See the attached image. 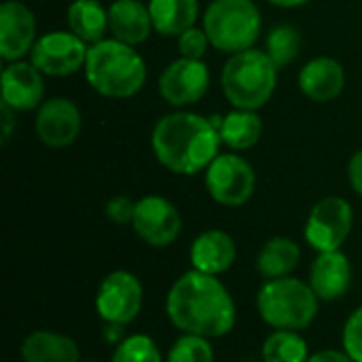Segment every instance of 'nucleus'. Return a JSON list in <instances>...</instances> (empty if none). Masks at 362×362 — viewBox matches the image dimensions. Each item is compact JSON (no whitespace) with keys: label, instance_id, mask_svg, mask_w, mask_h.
I'll return each mask as SVG.
<instances>
[{"label":"nucleus","instance_id":"obj_13","mask_svg":"<svg viewBox=\"0 0 362 362\" xmlns=\"http://www.w3.org/2000/svg\"><path fill=\"white\" fill-rule=\"evenodd\" d=\"M36 134L38 140L51 148L70 146L83 127V117L78 106L68 98H51L40 104L36 112Z\"/></svg>","mask_w":362,"mask_h":362},{"label":"nucleus","instance_id":"obj_16","mask_svg":"<svg viewBox=\"0 0 362 362\" xmlns=\"http://www.w3.org/2000/svg\"><path fill=\"white\" fill-rule=\"evenodd\" d=\"M2 102L15 112H28L40 108L45 95L42 72L30 62H11L2 70Z\"/></svg>","mask_w":362,"mask_h":362},{"label":"nucleus","instance_id":"obj_37","mask_svg":"<svg viewBox=\"0 0 362 362\" xmlns=\"http://www.w3.org/2000/svg\"><path fill=\"white\" fill-rule=\"evenodd\" d=\"M81 362H98V361H81Z\"/></svg>","mask_w":362,"mask_h":362},{"label":"nucleus","instance_id":"obj_12","mask_svg":"<svg viewBox=\"0 0 362 362\" xmlns=\"http://www.w3.org/2000/svg\"><path fill=\"white\" fill-rule=\"evenodd\" d=\"M210 87V70L202 59L178 57L159 76V93L172 106L199 102Z\"/></svg>","mask_w":362,"mask_h":362},{"label":"nucleus","instance_id":"obj_28","mask_svg":"<svg viewBox=\"0 0 362 362\" xmlns=\"http://www.w3.org/2000/svg\"><path fill=\"white\" fill-rule=\"evenodd\" d=\"M214 358L212 339L182 333L165 354V362H214Z\"/></svg>","mask_w":362,"mask_h":362},{"label":"nucleus","instance_id":"obj_24","mask_svg":"<svg viewBox=\"0 0 362 362\" xmlns=\"http://www.w3.org/2000/svg\"><path fill=\"white\" fill-rule=\"evenodd\" d=\"M221 142H225L233 151H246L252 148L263 134V121L257 115V110H244L235 108L218 123Z\"/></svg>","mask_w":362,"mask_h":362},{"label":"nucleus","instance_id":"obj_6","mask_svg":"<svg viewBox=\"0 0 362 362\" xmlns=\"http://www.w3.org/2000/svg\"><path fill=\"white\" fill-rule=\"evenodd\" d=\"M210 45L225 53L252 49L261 34V13L252 0H212L204 13Z\"/></svg>","mask_w":362,"mask_h":362},{"label":"nucleus","instance_id":"obj_5","mask_svg":"<svg viewBox=\"0 0 362 362\" xmlns=\"http://www.w3.org/2000/svg\"><path fill=\"white\" fill-rule=\"evenodd\" d=\"M278 66L267 51L246 49L233 53L221 74L225 98L244 110H259L269 102L278 85Z\"/></svg>","mask_w":362,"mask_h":362},{"label":"nucleus","instance_id":"obj_31","mask_svg":"<svg viewBox=\"0 0 362 362\" xmlns=\"http://www.w3.org/2000/svg\"><path fill=\"white\" fill-rule=\"evenodd\" d=\"M136 202L127 195H115L106 204V218L115 225H132Z\"/></svg>","mask_w":362,"mask_h":362},{"label":"nucleus","instance_id":"obj_22","mask_svg":"<svg viewBox=\"0 0 362 362\" xmlns=\"http://www.w3.org/2000/svg\"><path fill=\"white\" fill-rule=\"evenodd\" d=\"M151 19L155 32L161 36H180L195 25L199 15L197 0H151L148 2Z\"/></svg>","mask_w":362,"mask_h":362},{"label":"nucleus","instance_id":"obj_17","mask_svg":"<svg viewBox=\"0 0 362 362\" xmlns=\"http://www.w3.org/2000/svg\"><path fill=\"white\" fill-rule=\"evenodd\" d=\"M238 259V244L235 240L223 229H208L202 231L189 248L191 269L221 278L227 274Z\"/></svg>","mask_w":362,"mask_h":362},{"label":"nucleus","instance_id":"obj_29","mask_svg":"<svg viewBox=\"0 0 362 362\" xmlns=\"http://www.w3.org/2000/svg\"><path fill=\"white\" fill-rule=\"evenodd\" d=\"M341 350L354 362H362V305H358L344 322Z\"/></svg>","mask_w":362,"mask_h":362},{"label":"nucleus","instance_id":"obj_27","mask_svg":"<svg viewBox=\"0 0 362 362\" xmlns=\"http://www.w3.org/2000/svg\"><path fill=\"white\" fill-rule=\"evenodd\" d=\"M110 362H165V356L151 335L136 333L112 348Z\"/></svg>","mask_w":362,"mask_h":362},{"label":"nucleus","instance_id":"obj_18","mask_svg":"<svg viewBox=\"0 0 362 362\" xmlns=\"http://www.w3.org/2000/svg\"><path fill=\"white\" fill-rule=\"evenodd\" d=\"M346 87L344 66L333 57H314L299 72V89L312 102H331Z\"/></svg>","mask_w":362,"mask_h":362},{"label":"nucleus","instance_id":"obj_4","mask_svg":"<svg viewBox=\"0 0 362 362\" xmlns=\"http://www.w3.org/2000/svg\"><path fill=\"white\" fill-rule=\"evenodd\" d=\"M257 312L274 331H305L320 312V299L295 276L265 280L257 291Z\"/></svg>","mask_w":362,"mask_h":362},{"label":"nucleus","instance_id":"obj_9","mask_svg":"<svg viewBox=\"0 0 362 362\" xmlns=\"http://www.w3.org/2000/svg\"><path fill=\"white\" fill-rule=\"evenodd\" d=\"M206 189L216 204L240 208L255 195V168L235 153L218 155L206 170Z\"/></svg>","mask_w":362,"mask_h":362},{"label":"nucleus","instance_id":"obj_25","mask_svg":"<svg viewBox=\"0 0 362 362\" xmlns=\"http://www.w3.org/2000/svg\"><path fill=\"white\" fill-rule=\"evenodd\" d=\"M308 339L299 331H272L261 346V362H308Z\"/></svg>","mask_w":362,"mask_h":362},{"label":"nucleus","instance_id":"obj_8","mask_svg":"<svg viewBox=\"0 0 362 362\" xmlns=\"http://www.w3.org/2000/svg\"><path fill=\"white\" fill-rule=\"evenodd\" d=\"M354 227V210L348 199L329 195L322 197L308 214L303 238L316 252L341 250Z\"/></svg>","mask_w":362,"mask_h":362},{"label":"nucleus","instance_id":"obj_2","mask_svg":"<svg viewBox=\"0 0 362 362\" xmlns=\"http://www.w3.org/2000/svg\"><path fill=\"white\" fill-rule=\"evenodd\" d=\"M218 123L197 112H172L153 129V153L157 161L180 176H195L218 157Z\"/></svg>","mask_w":362,"mask_h":362},{"label":"nucleus","instance_id":"obj_7","mask_svg":"<svg viewBox=\"0 0 362 362\" xmlns=\"http://www.w3.org/2000/svg\"><path fill=\"white\" fill-rule=\"evenodd\" d=\"M95 314L110 325L129 327L138 320L144 305V286L140 278L127 269H115L102 278L95 291Z\"/></svg>","mask_w":362,"mask_h":362},{"label":"nucleus","instance_id":"obj_35","mask_svg":"<svg viewBox=\"0 0 362 362\" xmlns=\"http://www.w3.org/2000/svg\"><path fill=\"white\" fill-rule=\"evenodd\" d=\"M2 108V144L8 142V138L13 136V127H15V110L11 106H6L4 102L0 104Z\"/></svg>","mask_w":362,"mask_h":362},{"label":"nucleus","instance_id":"obj_33","mask_svg":"<svg viewBox=\"0 0 362 362\" xmlns=\"http://www.w3.org/2000/svg\"><path fill=\"white\" fill-rule=\"evenodd\" d=\"M308 362H354L344 350H335V348H327V350H318L314 354H310Z\"/></svg>","mask_w":362,"mask_h":362},{"label":"nucleus","instance_id":"obj_23","mask_svg":"<svg viewBox=\"0 0 362 362\" xmlns=\"http://www.w3.org/2000/svg\"><path fill=\"white\" fill-rule=\"evenodd\" d=\"M66 21L72 34H76L83 42L95 45L104 40L108 30V8H104L98 0H72L66 13Z\"/></svg>","mask_w":362,"mask_h":362},{"label":"nucleus","instance_id":"obj_11","mask_svg":"<svg viewBox=\"0 0 362 362\" xmlns=\"http://www.w3.org/2000/svg\"><path fill=\"white\" fill-rule=\"evenodd\" d=\"M87 53V42L76 34L55 30L38 36L30 51V59L47 76H68L85 66Z\"/></svg>","mask_w":362,"mask_h":362},{"label":"nucleus","instance_id":"obj_21","mask_svg":"<svg viewBox=\"0 0 362 362\" xmlns=\"http://www.w3.org/2000/svg\"><path fill=\"white\" fill-rule=\"evenodd\" d=\"M301 263V246L286 238V235H276L269 238L257 255V274L263 280H278L293 276L295 269Z\"/></svg>","mask_w":362,"mask_h":362},{"label":"nucleus","instance_id":"obj_34","mask_svg":"<svg viewBox=\"0 0 362 362\" xmlns=\"http://www.w3.org/2000/svg\"><path fill=\"white\" fill-rule=\"evenodd\" d=\"M125 329L127 327H121V325H110V322H104V329H102V339L108 344V346H119L127 335H125Z\"/></svg>","mask_w":362,"mask_h":362},{"label":"nucleus","instance_id":"obj_32","mask_svg":"<svg viewBox=\"0 0 362 362\" xmlns=\"http://www.w3.org/2000/svg\"><path fill=\"white\" fill-rule=\"evenodd\" d=\"M348 180H350V187L352 191L362 197V148L356 151L348 163Z\"/></svg>","mask_w":362,"mask_h":362},{"label":"nucleus","instance_id":"obj_19","mask_svg":"<svg viewBox=\"0 0 362 362\" xmlns=\"http://www.w3.org/2000/svg\"><path fill=\"white\" fill-rule=\"evenodd\" d=\"M108 30L112 38L136 47L142 45L155 28L146 4L140 0H115L108 6Z\"/></svg>","mask_w":362,"mask_h":362},{"label":"nucleus","instance_id":"obj_26","mask_svg":"<svg viewBox=\"0 0 362 362\" xmlns=\"http://www.w3.org/2000/svg\"><path fill=\"white\" fill-rule=\"evenodd\" d=\"M267 55L274 59V64L278 68H284L288 64H293L301 51V34L295 25L282 23L276 25L269 34H267Z\"/></svg>","mask_w":362,"mask_h":362},{"label":"nucleus","instance_id":"obj_14","mask_svg":"<svg viewBox=\"0 0 362 362\" xmlns=\"http://www.w3.org/2000/svg\"><path fill=\"white\" fill-rule=\"evenodd\" d=\"M354 280V269L346 252L331 250L318 252L308 276V284L320 299V303H337L341 301Z\"/></svg>","mask_w":362,"mask_h":362},{"label":"nucleus","instance_id":"obj_1","mask_svg":"<svg viewBox=\"0 0 362 362\" xmlns=\"http://www.w3.org/2000/svg\"><path fill=\"white\" fill-rule=\"evenodd\" d=\"M165 316L182 335L221 339L235 329L238 305L221 278L189 269L170 286Z\"/></svg>","mask_w":362,"mask_h":362},{"label":"nucleus","instance_id":"obj_3","mask_svg":"<svg viewBox=\"0 0 362 362\" xmlns=\"http://www.w3.org/2000/svg\"><path fill=\"white\" fill-rule=\"evenodd\" d=\"M85 76L104 98H132L146 83V64L140 53L117 38H104L89 47Z\"/></svg>","mask_w":362,"mask_h":362},{"label":"nucleus","instance_id":"obj_36","mask_svg":"<svg viewBox=\"0 0 362 362\" xmlns=\"http://www.w3.org/2000/svg\"><path fill=\"white\" fill-rule=\"evenodd\" d=\"M267 2H272L274 6H280V8H297V6L308 4L310 0H267Z\"/></svg>","mask_w":362,"mask_h":362},{"label":"nucleus","instance_id":"obj_15","mask_svg":"<svg viewBox=\"0 0 362 362\" xmlns=\"http://www.w3.org/2000/svg\"><path fill=\"white\" fill-rule=\"evenodd\" d=\"M34 13L19 0H6L0 6V57L19 62L36 42Z\"/></svg>","mask_w":362,"mask_h":362},{"label":"nucleus","instance_id":"obj_30","mask_svg":"<svg viewBox=\"0 0 362 362\" xmlns=\"http://www.w3.org/2000/svg\"><path fill=\"white\" fill-rule=\"evenodd\" d=\"M210 38L206 34L204 28H189L187 32H182L178 36V51L180 57H189V59H202L208 51Z\"/></svg>","mask_w":362,"mask_h":362},{"label":"nucleus","instance_id":"obj_10","mask_svg":"<svg viewBox=\"0 0 362 362\" xmlns=\"http://www.w3.org/2000/svg\"><path fill=\"white\" fill-rule=\"evenodd\" d=\"M132 229L146 246L168 248L180 238L182 218L178 208L168 197L144 195L136 202Z\"/></svg>","mask_w":362,"mask_h":362},{"label":"nucleus","instance_id":"obj_20","mask_svg":"<svg viewBox=\"0 0 362 362\" xmlns=\"http://www.w3.org/2000/svg\"><path fill=\"white\" fill-rule=\"evenodd\" d=\"M23 362H81L78 344L57 331L38 329L23 337L19 348Z\"/></svg>","mask_w":362,"mask_h":362}]
</instances>
